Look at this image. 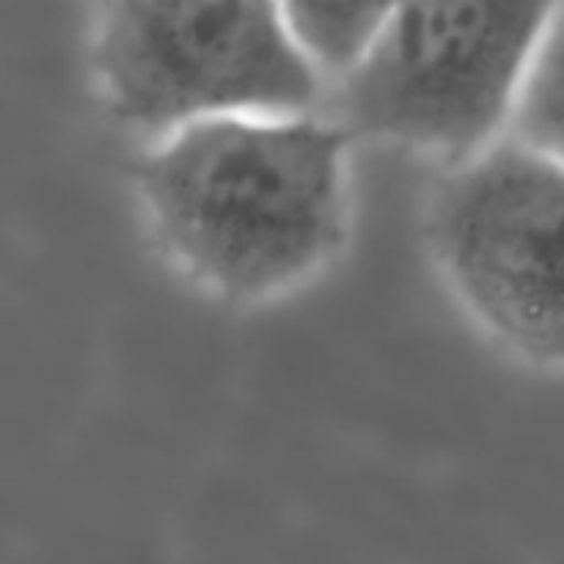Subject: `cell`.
Here are the masks:
<instances>
[{"label": "cell", "mask_w": 564, "mask_h": 564, "mask_svg": "<svg viewBox=\"0 0 564 564\" xmlns=\"http://www.w3.org/2000/svg\"><path fill=\"white\" fill-rule=\"evenodd\" d=\"M352 143L325 108L207 121L143 143L132 165L143 235L207 301H286L317 284L350 242Z\"/></svg>", "instance_id": "6da1fadb"}, {"label": "cell", "mask_w": 564, "mask_h": 564, "mask_svg": "<svg viewBox=\"0 0 564 564\" xmlns=\"http://www.w3.org/2000/svg\"><path fill=\"white\" fill-rule=\"evenodd\" d=\"M99 108L141 143L237 116L312 113L323 80L273 3H105L86 25Z\"/></svg>", "instance_id": "7a4b0ae2"}, {"label": "cell", "mask_w": 564, "mask_h": 564, "mask_svg": "<svg viewBox=\"0 0 564 564\" xmlns=\"http://www.w3.org/2000/svg\"><path fill=\"white\" fill-rule=\"evenodd\" d=\"M554 6H391L364 58L325 97L352 141L383 143L441 171L510 138Z\"/></svg>", "instance_id": "3957f363"}, {"label": "cell", "mask_w": 564, "mask_h": 564, "mask_svg": "<svg viewBox=\"0 0 564 564\" xmlns=\"http://www.w3.org/2000/svg\"><path fill=\"white\" fill-rule=\"evenodd\" d=\"M422 231L435 275L485 339L564 369V163L505 138L441 171Z\"/></svg>", "instance_id": "277c9868"}, {"label": "cell", "mask_w": 564, "mask_h": 564, "mask_svg": "<svg viewBox=\"0 0 564 564\" xmlns=\"http://www.w3.org/2000/svg\"><path fill=\"white\" fill-rule=\"evenodd\" d=\"M281 9L297 50L330 91L364 58L391 6L297 3Z\"/></svg>", "instance_id": "5b68a950"}, {"label": "cell", "mask_w": 564, "mask_h": 564, "mask_svg": "<svg viewBox=\"0 0 564 564\" xmlns=\"http://www.w3.org/2000/svg\"><path fill=\"white\" fill-rule=\"evenodd\" d=\"M510 138L564 163V6H554L545 22Z\"/></svg>", "instance_id": "8992f818"}]
</instances>
